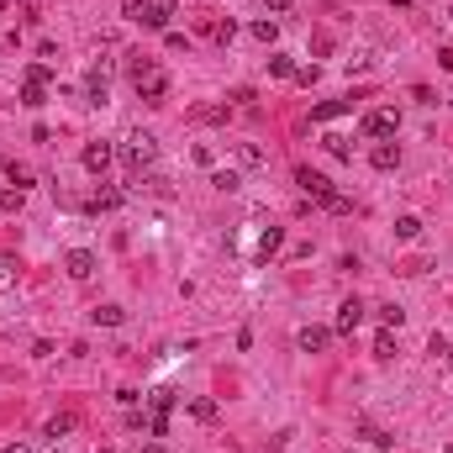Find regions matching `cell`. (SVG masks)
Instances as JSON below:
<instances>
[{
  "instance_id": "obj_11",
  "label": "cell",
  "mask_w": 453,
  "mask_h": 453,
  "mask_svg": "<svg viewBox=\"0 0 453 453\" xmlns=\"http://www.w3.org/2000/svg\"><path fill=\"white\" fill-rule=\"evenodd\" d=\"M353 100H322V106H311V121H332V116H348Z\"/></svg>"
},
{
  "instance_id": "obj_17",
  "label": "cell",
  "mask_w": 453,
  "mask_h": 453,
  "mask_svg": "<svg viewBox=\"0 0 453 453\" xmlns=\"http://www.w3.org/2000/svg\"><path fill=\"white\" fill-rule=\"evenodd\" d=\"M121 206V190H95L90 195V211H116Z\"/></svg>"
},
{
  "instance_id": "obj_33",
  "label": "cell",
  "mask_w": 453,
  "mask_h": 453,
  "mask_svg": "<svg viewBox=\"0 0 453 453\" xmlns=\"http://www.w3.org/2000/svg\"><path fill=\"white\" fill-rule=\"evenodd\" d=\"M0 453H32V448H26V443H6Z\"/></svg>"
},
{
  "instance_id": "obj_8",
  "label": "cell",
  "mask_w": 453,
  "mask_h": 453,
  "mask_svg": "<svg viewBox=\"0 0 453 453\" xmlns=\"http://www.w3.org/2000/svg\"><path fill=\"white\" fill-rule=\"evenodd\" d=\"M174 0H143V26H169Z\"/></svg>"
},
{
  "instance_id": "obj_6",
  "label": "cell",
  "mask_w": 453,
  "mask_h": 453,
  "mask_svg": "<svg viewBox=\"0 0 453 453\" xmlns=\"http://www.w3.org/2000/svg\"><path fill=\"white\" fill-rule=\"evenodd\" d=\"M111 158H116V148H111V143H100V137H95L90 148H84V169H90V174H106V169H111Z\"/></svg>"
},
{
  "instance_id": "obj_4",
  "label": "cell",
  "mask_w": 453,
  "mask_h": 453,
  "mask_svg": "<svg viewBox=\"0 0 453 453\" xmlns=\"http://www.w3.org/2000/svg\"><path fill=\"white\" fill-rule=\"evenodd\" d=\"M332 327H300V332H295V343H300V353H322V348L327 343H332Z\"/></svg>"
},
{
  "instance_id": "obj_18",
  "label": "cell",
  "mask_w": 453,
  "mask_h": 453,
  "mask_svg": "<svg viewBox=\"0 0 453 453\" xmlns=\"http://www.w3.org/2000/svg\"><path fill=\"white\" fill-rule=\"evenodd\" d=\"M22 206H26V190H16V185L0 190V211H22Z\"/></svg>"
},
{
  "instance_id": "obj_5",
  "label": "cell",
  "mask_w": 453,
  "mask_h": 453,
  "mask_svg": "<svg viewBox=\"0 0 453 453\" xmlns=\"http://www.w3.org/2000/svg\"><path fill=\"white\" fill-rule=\"evenodd\" d=\"M358 132H364V137H390L395 132V111H369V116L358 121Z\"/></svg>"
},
{
  "instance_id": "obj_26",
  "label": "cell",
  "mask_w": 453,
  "mask_h": 453,
  "mask_svg": "<svg viewBox=\"0 0 453 453\" xmlns=\"http://www.w3.org/2000/svg\"><path fill=\"white\" fill-rule=\"evenodd\" d=\"M432 353H438V358H453V337H443V332H432Z\"/></svg>"
},
{
  "instance_id": "obj_2",
  "label": "cell",
  "mask_w": 453,
  "mask_h": 453,
  "mask_svg": "<svg viewBox=\"0 0 453 453\" xmlns=\"http://www.w3.org/2000/svg\"><path fill=\"white\" fill-rule=\"evenodd\" d=\"M153 158H158V137H153V132H132L127 143H121V164H127V174H143Z\"/></svg>"
},
{
  "instance_id": "obj_28",
  "label": "cell",
  "mask_w": 453,
  "mask_h": 453,
  "mask_svg": "<svg viewBox=\"0 0 453 453\" xmlns=\"http://www.w3.org/2000/svg\"><path fill=\"white\" fill-rule=\"evenodd\" d=\"M380 322H385V327H401L406 311H401V306H380Z\"/></svg>"
},
{
  "instance_id": "obj_10",
  "label": "cell",
  "mask_w": 453,
  "mask_h": 453,
  "mask_svg": "<svg viewBox=\"0 0 453 453\" xmlns=\"http://www.w3.org/2000/svg\"><path fill=\"white\" fill-rule=\"evenodd\" d=\"M358 322H364V300H343V306H337V327H332V332H353Z\"/></svg>"
},
{
  "instance_id": "obj_36",
  "label": "cell",
  "mask_w": 453,
  "mask_h": 453,
  "mask_svg": "<svg viewBox=\"0 0 453 453\" xmlns=\"http://www.w3.org/2000/svg\"><path fill=\"white\" fill-rule=\"evenodd\" d=\"M0 190H6V158H0Z\"/></svg>"
},
{
  "instance_id": "obj_1",
  "label": "cell",
  "mask_w": 453,
  "mask_h": 453,
  "mask_svg": "<svg viewBox=\"0 0 453 453\" xmlns=\"http://www.w3.org/2000/svg\"><path fill=\"white\" fill-rule=\"evenodd\" d=\"M295 185L306 190V201H316L322 211H332V216H348V211H353V201H348L343 190H332V179H322L316 169H295Z\"/></svg>"
},
{
  "instance_id": "obj_16",
  "label": "cell",
  "mask_w": 453,
  "mask_h": 453,
  "mask_svg": "<svg viewBox=\"0 0 453 453\" xmlns=\"http://www.w3.org/2000/svg\"><path fill=\"white\" fill-rule=\"evenodd\" d=\"M206 32H211L216 43H222V48H227V43L238 37V26H232V22H222V16H211V22H206Z\"/></svg>"
},
{
  "instance_id": "obj_20",
  "label": "cell",
  "mask_w": 453,
  "mask_h": 453,
  "mask_svg": "<svg viewBox=\"0 0 453 453\" xmlns=\"http://www.w3.org/2000/svg\"><path fill=\"white\" fill-rule=\"evenodd\" d=\"M374 353H380V358H395V327H385V332L374 337Z\"/></svg>"
},
{
  "instance_id": "obj_14",
  "label": "cell",
  "mask_w": 453,
  "mask_h": 453,
  "mask_svg": "<svg viewBox=\"0 0 453 453\" xmlns=\"http://www.w3.org/2000/svg\"><path fill=\"white\" fill-rule=\"evenodd\" d=\"M211 185H216L222 195H232V190L243 185V174H238V169H216V174H211Z\"/></svg>"
},
{
  "instance_id": "obj_21",
  "label": "cell",
  "mask_w": 453,
  "mask_h": 453,
  "mask_svg": "<svg viewBox=\"0 0 453 453\" xmlns=\"http://www.w3.org/2000/svg\"><path fill=\"white\" fill-rule=\"evenodd\" d=\"M74 422H79L74 411H63V417H53V422H48V438H63V432H74Z\"/></svg>"
},
{
  "instance_id": "obj_32",
  "label": "cell",
  "mask_w": 453,
  "mask_h": 453,
  "mask_svg": "<svg viewBox=\"0 0 453 453\" xmlns=\"http://www.w3.org/2000/svg\"><path fill=\"white\" fill-rule=\"evenodd\" d=\"M11 269H16V263H11V259H0V290L11 285Z\"/></svg>"
},
{
  "instance_id": "obj_12",
  "label": "cell",
  "mask_w": 453,
  "mask_h": 453,
  "mask_svg": "<svg viewBox=\"0 0 453 453\" xmlns=\"http://www.w3.org/2000/svg\"><path fill=\"white\" fill-rule=\"evenodd\" d=\"M90 322H95V327H121V322H127V311H121V306H95V311H90Z\"/></svg>"
},
{
  "instance_id": "obj_9",
  "label": "cell",
  "mask_w": 453,
  "mask_h": 453,
  "mask_svg": "<svg viewBox=\"0 0 453 453\" xmlns=\"http://www.w3.org/2000/svg\"><path fill=\"white\" fill-rule=\"evenodd\" d=\"M369 164H374V169H385V174H390V169H401V143H374Z\"/></svg>"
},
{
  "instance_id": "obj_23",
  "label": "cell",
  "mask_w": 453,
  "mask_h": 453,
  "mask_svg": "<svg viewBox=\"0 0 453 453\" xmlns=\"http://www.w3.org/2000/svg\"><path fill=\"white\" fill-rule=\"evenodd\" d=\"M190 417L195 422H216V401H190Z\"/></svg>"
},
{
  "instance_id": "obj_37",
  "label": "cell",
  "mask_w": 453,
  "mask_h": 453,
  "mask_svg": "<svg viewBox=\"0 0 453 453\" xmlns=\"http://www.w3.org/2000/svg\"><path fill=\"white\" fill-rule=\"evenodd\" d=\"M448 364H453V358H448Z\"/></svg>"
},
{
  "instance_id": "obj_34",
  "label": "cell",
  "mask_w": 453,
  "mask_h": 453,
  "mask_svg": "<svg viewBox=\"0 0 453 453\" xmlns=\"http://www.w3.org/2000/svg\"><path fill=\"white\" fill-rule=\"evenodd\" d=\"M263 6H269V11H290V0H263Z\"/></svg>"
},
{
  "instance_id": "obj_3",
  "label": "cell",
  "mask_w": 453,
  "mask_h": 453,
  "mask_svg": "<svg viewBox=\"0 0 453 453\" xmlns=\"http://www.w3.org/2000/svg\"><path fill=\"white\" fill-rule=\"evenodd\" d=\"M48 79L53 74L43 69V63H32V69H26V79H22V106H48Z\"/></svg>"
},
{
  "instance_id": "obj_29",
  "label": "cell",
  "mask_w": 453,
  "mask_h": 453,
  "mask_svg": "<svg viewBox=\"0 0 453 453\" xmlns=\"http://www.w3.org/2000/svg\"><path fill=\"white\" fill-rule=\"evenodd\" d=\"M148 432H153V438H164V432H169V411H153V417H148Z\"/></svg>"
},
{
  "instance_id": "obj_13",
  "label": "cell",
  "mask_w": 453,
  "mask_h": 453,
  "mask_svg": "<svg viewBox=\"0 0 453 453\" xmlns=\"http://www.w3.org/2000/svg\"><path fill=\"white\" fill-rule=\"evenodd\" d=\"M279 243H285V232H279V227H263V238H259V259H275Z\"/></svg>"
},
{
  "instance_id": "obj_30",
  "label": "cell",
  "mask_w": 453,
  "mask_h": 453,
  "mask_svg": "<svg viewBox=\"0 0 453 453\" xmlns=\"http://www.w3.org/2000/svg\"><path fill=\"white\" fill-rule=\"evenodd\" d=\"M327 153H332V158H353V148H348L343 137H327Z\"/></svg>"
},
{
  "instance_id": "obj_25",
  "label": "cell",
  "mask_w": 453,
  "mask_h": 453,
  "mask_svg": "<svg viewBox=\"0 0 453 453\" xmlns=\"http://www.w3.org/2000/svg\"><path fill=\"white\" fill-rule=\"evenodd\" d=\"M190 121H227V106H201L190 111Z\"/></svg>"
},
{
  "instance_id": "obj_19",
  "label": "cell",
  "mask_w": 453,
  "mask_h": 453,
  "mask_svg": "<svg viewBox=\"0 0 453 453\" xmlns=\"http://www.w3.org/2000/svg\"><path fill=\"white\" fill-rule=\"evenodd\" d=\"M269 74L290 79V74H295V59H290V53H269Z\"/></svg>"
},
{
  "instance_id": "obj_27",
  "label": "cell",
  "mask_w": 453,
  "mask_h": 453,
  "mask_svg": "<svg viewBox=\"0 0 453 453\" xmlns=\"http://www.w3.org/2000/svg\"><path fill=\"white\" fill-rule=\"evenodd\" d=\"M253 37H259V43H275L279 26H275V22H253Z\"/></svg>"
},
{
  "instance_id": "obj_24",
  "label": "cell",
  "mask_w": 453,
  "mask_h": 453,
  "mask_svg": "<svg viewBox=\"0 0 453 453\" xmlns=\"http://www.w3.org/2000/svg\"><path fill=\"white\" fill-rule=\"evenodd\" d=\"M238 164L259 169V164H263V153H259V148H253V143H238Z\"/></svg>"
},
{
  "instance_id": "obj_22",
  "label": "cell",
  "mask_w": 453,
  "mask_h": 453,
  "mask_svg": "<svg viewBox=\"0 0 453 453\" xmlns=\"http://www.w3.org/2000/svg\"><path fill=\"white\" fill-rule=\"evenodd\" d=\"M6 185H16V190H26V185H32V174H26L22 164H6Z\"/></svg>"
},
{
  "instance_id": "obj_7",
  "label": "cell",
  "mask_w": 453,
  "mask_h": 453,
  "mask_svg": "<svg viewBox=\"0 0 453 453\" xmlns=\"http://www.w3.org/2000/svg\"><path fill=\"white\" fill-rule=\"evenodd\" d=\"M63 269H69V279H90V275H95V253H90V248H74L69 259H63Z\"/></svg>"
},
{
  "instance_id": "obj_15",
  "label": "cell",
  "mask_w": 453,
  "mask_h": 453,
  "mask_svg": "<svg viewBox=\"0 0 453 453\" xmlns=\"http://www.w3.org/2000/svg\"><path fill=\"white\" fill-rule=\"evenodd\" d=\"M395 238H401V243H417V238H422V216H401V222H395Z\"/></svg>"
},
{
  "instance_id": "obj_31",
  "label": "cell",
  "mask_w": 453,
  "mask_h": 453,
  "mask_svg": "<svg viewBox=\"0 0 453 453\" xmlns=\"http://www.w3.org/2000/svg\"><path fill=\"white\" fill-rule=\"evenodd\" d=\"M121 16L127 22H143V0H121Z\"/></svg>"
},
{
  "instance_id": "obj_35",
  "label": "cell",
  "mask_w": 453,
  "mask_h": 453,
  "mask_svg": "<svg viewBox=\"0 0 453 453\" xmlns=\"http://www.w3.org/2000/svg\"><path fill=\"white\" fill-rule=\"evenodd\" d=\"M137 453H164V448H158V443H148V448H137Z\"/></svg>"
}]
</instances>
